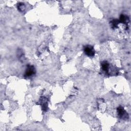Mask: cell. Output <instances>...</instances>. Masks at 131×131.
Returning a JSON list of instances; mask_svg holds the SVG:
<instances>
[{
  "label": "cell",
  "mask_w": 131,
  "mask_h": 131,
  "mask_svg": "<svg viewBox=\"0 0 131 131\" xmlns=\"http://www.w3.org/2000/svg\"><path fill=\"white\" fill-rule=\"evenodd\" d=\"M36 69L33 65H27L26 71L24 73V77L26 78L31 77L36 74Z\"/></svg>",
  "instance_id": "cell-1"
},
{
  "label": "cell",
  "mask_w": 131,
  "mask_h": 131,
  "mask_svg": "<svg viewBox=\"0 0 131 131\" xmlns=\"http://www.w3.org/2000/svg\"><path fill=\"white\" fill-rule=\"evenodd\" d=\"M84 51L85 55L89 57L93 56L95 55V50L93 47L90 46V45H87L85 46L84 48Z\"/></svg>",
  "instance_id": "cell-2"
},
{
  "label": "cell",
  "mask_w": 131,
  "mask_h": 131,
  "mask_svg": "<svg viewBox=\"0 0 131 131\" xmlns=\"http://www.w3.org/2000/svg\"><path fill=\"white\" fill-rule=\"evenodd\" d=\"M117 112L120 118L122 119H128L129 118L128 113L126 112L124 109L122 107H118L117 109Z\"/></svg>",
  "instance_id": "cell-3"
},
{
  "label": "cell",
  "mask_w": 131,
  "mask_h": 131,
  "mask_svg": "<svg viewBox=\"0 0 131 131\" xmlns=\"http://www.w3.org/2000/svg\"><path fill=\"white\" fill-rule=\"evenodd\" d=\"M40 103H41V105H42V109L44 111H46L48 107L47 100L46 98L45 97H42V98L41 99V101H40Z\"/></svg>",
  "instance_id": "cell-4"
},
{
  "label": "cell",
  "mask_w": 131,
  "mask_h": 131,
  "mask_svg": "<svg viewBox=\"0 0 131 131\" xmlns=\"http://www.w3.org/2000/svg\"><path fill=\"white\" fill-rule=\"evenodd\" d=\"M102 69H103V71H105L107 73H108L109 70V64L107 62H106V61L103 62L102 63Z\"/></svg>",
  "instance_id": "cell-5"
},
{
  "label": "cell",
  "mask_w": 131,
  "mask_h": 131,
  "mask_svg": "<svg viewBox=\"0 0 131 131\" xmlns=\"http://www.w3.org/2000/svg\"><path fill=\"white\" fill-rule=\"evenodd\" d=\"M119 21H120L119 22L122 23H127L128 22H129V19L127 16L122 14L120 16V19Z\"/></svg>",
  "instance_id": "cell-6"
},
{
  "label": "cell",
  "mask_w": 131,
  "mask_h": 131,
  "mask_svg": "<svg viewBox=\"0 0 131 131\" xmlns=\"http://www.w3.org/2000/svg\"><path fill=\"white\" fill-rule=\"evenodd\" d=\"M17 7H18V9L21 12H23L25 9V6L24 4L23 3H19L18 4Z\"/></svg>",
  "instance_id": "cell-7"
},
{
  "label": "cell",
  "mask_w": 131,
  "mask_h": 131,
  "mask_svg": "<svg viewBox=\"0 0 131 131\" xmlns=\"http://www.w3.org/2000/svg\"><path fill=\"white\" fill-rule=\"evenodd\" d=\"M119 23V20H117V19H114V20H113V21L111 22L112 26L113 27H114V28L117 27V25Z\"/></svg>",
  "instance_id": "cell-8"
}]
</instances>
